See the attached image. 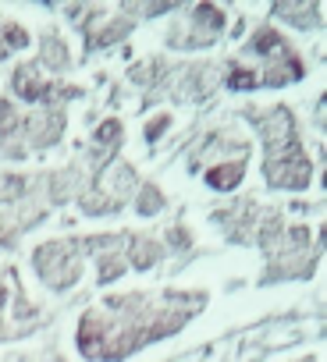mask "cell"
<instances>
[{"mask_svg": "<svg viewBox=\"0 0 327 362\" xmlns=\"http://www.w3.org/2000/svg\"><path fill=\"white\" fill-rule=\"evenodd\" d=\"M79 245L75 242H47L36 249V274L50 288H68L79 281Z\"/></svg>", "mask_w": 327, "mask_h": 362, "instance_id": "6da1fadb", "label": "cell"}, {"mask_svg": "<svg viewBox=\"0 0 327 362\" xmlns=\"http://www.w3.org/2000/svg\"><path fill=\"white\" fill-rule=\"evenodd\" d=\"M263 177L274 189H306L309 185V163L302 149H288L281 156H263Z\"/></svg>", "mask_w": 327, "mask_h": 362, "instance_id": "7a4b0ae2", "label": "cell"}, {"mask_svg": "<svg viewBox=\"0 0 327 362\" xmlns=\"http://www.w3.org/2000/svg\"><path fill=\"white\" fill-rule=\"evenodd\" d=\"M61 128H64L61 110H47V114H36V117L29 121V135H33L36 146H50V142L61 135Z\"/></svg>", "mask_w": 327, "mask_h": 362, "instance_id": "3957f363", "label": "cell"}, {"mask_svg": "<svg viewBox=\"0 0 327 362\" xmlns=\"http://www.w3.org/2000/svg\"><path fill=\"white\" fill-rule=\"evenodd\" d=\"M239 181H242V156H239V160H231V163H217V167L207 174V185H210V189H217V192L235 189Z\"/></svg>", "mask_w": 327, "mask_h": 362, "instance_id": "277c9868", "label": "cell"}, {"mask_svg": "<svg viewBox=\"0 0 327 362\" xmlns=\"http://www.w3.org/2000/svg\"><path fill=\"white\" fill-rule=\"evenodd\" d=\"M36 64H22L18 71H15V93L22 96V100H43L47 96V86L43 82H36Z\"/></svg>", "mask_w": 327, "mask_h": 362, "instance_id": "5b68a950", "label": "cell"}, {"mask_svg": "<svg viewBox=\"0 0 327 362\" xmlns=\"http://www.w3.org/2000/svg\"><path fill=\"white\" fill-rule=\"evenodd\" d=\"M132 256H135L132 263H135L139 270H146V267H153V263L160 259V245L149 242V238H135V242H132Z\"/></svg>", "mask_w": 327, "mask_h": 362, "instance_id": "8992f818", "label": "cell"}, {"mask_svg": "<svg viewBox=\"0 0 327 362\" xmlns=\"http://www.w3.org/2000/svg\"><path fill=\"white\" fill-rule=\"evenodd\" d=\"M43 54H47L43 64H50V68H64V64H68V47H64L57 36H47V40H43Z\"/></svg>", "mask_w": 327, "mask_h": 362, "instance_id": "52a82bcc", "label": "cell"}, {"mask_svg": "<svg viewBox=\"0 0 327 362\" xmlns=\"http://www.w3.org/2000/svg\"><path fill=\"white\" fill-rule=\"evenodd\" d=\"M18 110L8 103V100H0V142H8V135L11 132H18Z\"/></svg>", "mask_w": 327, "mask_h": 362, "instance_id": "ba28073f", "label": "cell"}, {"mask_svg": "<svg viewBox=\"0 0 327 362\" xmlns=\"http://www.w3.org/2000/svg\"><path fill=\"white\" fill-rule=\"evenodd\" d=\"M160 206H164V196H160V189L146 185V189H142V199H139V214H142V217H149V214H156Z\"/></svg>", "mask_w": 327, "mask_h": 362, "instance_id": "9c48e42d", "label": "cell"}, {"mask_svg": "<svg viewBox=\"0 0 327 362\" xmlns=\"http://www.w3.org/2000/svg\"><path fill=\"white\" fill-rule=\"evenodd\" d=\"M228 86H231V89H253V86H256V75H253L249 68H235L231 78H228Z\"/></svg>", "mask_w": 327, "mask_h": 362, "instance_id": "30bf717a", "label": "cell"}, {"mask_svg": "<svg viewBox=\"0 0 327 362\" xmlns=\"http://www.w3.org/2000/svg\"><path fill=\"white\" fill-rule=\"evenodd\" d=\"M4 40H8L11 47H18V50H22V47H29V36L22 33V25H11V29H4Z\"/></svg>", "mask_w": 327, "mask_h": 362, "instance_id": "8fae6325", "label": "cell"}, {"mask_svg": "<svg viewBox=\"0 0 327 362\" xmlns=\"http://www.w3.org/2000/svg\"><path fill=\"white\" fill-rule=\"evenodd\" d=\"M164 128H168V117H160V121H156V124H146V139H149V142H156V139H160V132H164Z\"/></svg>", "mask_w": 327, "mask_h": 362, "instance_id": "7c38bea8", "label": "cell"}]
</instances>
